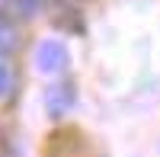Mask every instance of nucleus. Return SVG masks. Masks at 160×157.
<instances>
[{"mask_svg":"<svg viewBox=\"0 0 160 157\" xmlns=\"http://www.w3.org/2000/svg\"><path fill=\"white\" fill-rule=\"evenodd\" d=\"M38 7H42V0H16V10L22 13V16H32Z\"/></svg>","mask_w":160,"mask_h":157,"instance_id":"obj_5","label":"nucleus"},{"mask_svg":"<svg viewBox=\"0 0 160 157\" xmlns=\"http://www.w3.org/2000/svg\"><path fill=\"white\" fill-rule=\"evenodd\" d=\"M74 106V87L71 84H51L45 90V109L48 115H64Z\"/></svg>","mask_w":160,"mask_h":157,"instance_id":"obj_2","label":"nucleus"},{"mask_svg":"<svg viewBox=\"0 0 160 157\" xmlns=\"http://www.w3.org/2000/svg\"><path fill=\"white\" fill-rule=\"evenodd\" d=\"M35 68L42 74L64 71V68H68V48H64L58 38H45V42L35 48Z\"/></svg>","mask_w":160,"mask_h":157,"instance_id":"obj_1","label":"nucleus"},{"mask_svg":"<svg viewBox=\"0 0 160 157\" xmlns=\"http://www.w3.org/2000/svg\"><path fill=\"white\" fill-rule=\"evenodd\" d=\"M16 48V29L7 16H0V55H10Z\"/></svg>","mask_w":160,"mask_h":157,"instance_id":"obj_3","label":"nucleus"},{"mask_svg":"<svg viewBox=\"0 0 160 157\" xmlns=\"http://www.w3.org/2000/svg\"><path fill=\"white\" fill-rule=\"evenodd\" d=\"M0 157H16V151H13V144H10V138L0 132Z\"/></svg>","mask_w":160,"mask_h":157,"instance_id":"obj_6","label":"nucleus"},{"mask_svg":"<svg viewBox=\"0 0 160 157\" xmlns=\"http://www.w3.org/2000/svg\"><path fill=\"white\" fill-rule=\"evenodd\" d=\"M13 84H16V74H13L10 64H0V99L13 93Z\"/></svg>","mask_w":160,"mask_h":157,"instance_id":"obj_4","label":"nucleus"}]
</instances>
